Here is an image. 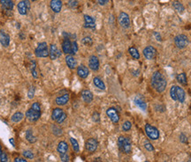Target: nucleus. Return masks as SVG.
<instances>
[{"instance_id": "f257e3e1", "label": "nucleus", "mask_w": 191, "mask_h": 162, "mask_svg": "<svg viewBox=\"0 0 191 162\" xmlns=\"http://www.w3.org/2000/svg\"><path fill=\"white\" fill-rule=\"evenodd\" d=\"M166 79L160 71H155L151 77V85L158 93H163L166 88Z\"/></svg>"}, {"instance_id": "f03ea898", "label": "nucleus", "mask_w": 191, "mask_h": 162, "mask_svg": "<svg viewBox=\"0 0 191 162\" xmlns=\"http://www.w3.org/2000/svg\"><path fill=\"white\" fill-rule=\"evenodd\" d=\"M26 117L32 123H35L39 120V118L41 117V106L39 102L33 103L31 108L26 112Z\"/></svg>"}, {"instance_id": "7ed1b4c3", "label": "nucleus", "mask_w": 191, "mask_h": 162, "mask_svg": "<svg viewBox=\"0 0 191 162\" xmlns=\"http://www.w3.org/2000/svg\"><path fill=\"white\" fill-rule=\"evenodd\" d=\"M118 146L120 152L126 154H129L132 152V144L128 137L120 136L118 138Z\"/></svg>"}, {"instance_id": "20e7f679", "label": "nucleus", "mask_w": 191, "mask_h": 162, "mask_svg": "<svg viewBox=\"0 0 191 162\" xmlns=\"http://www.w3.org/2000/svg\"><path fill=\"white\" fill-rule=\"evenodd\" d=\"M35 55L37 57L40 58H44L49 56V49H48V45L45 41L41 42L38 44V46L35 49Z\"/></svg>"}, {"instance_id": "39448f33", "label": "nucleus", "mask_w": 191, "mask_h": 162, "mask_svg": "<svg viewBox=\"0 0 191 162\" xmlns=\"http://www.w3.org/2000/svg\"><path fill=\"white\" fill-rule=\"evenodd\" d=\"M144 129H145V133H146L147 137H148L150 139L157 140V139L159 138V136H160L159 135V131H158V129L156 127H154V126H152V125H151L149 123H147L145 125Z\"/></svg>"}, {"instance_id": "423d86ee", "label": "nucleus", "mask_w": 191, "mask_h": 162, "mask_svg": "<svg viewBox=\"0 0 191 162\" xmlns=\"http://www.w3.org/2000/svg\"><path fill=\"white\" fill-rule=\"evenodd\" d=\"M189 43L188 38L185 35H178L174 37V44L175 46L180 49L186 48Z\"/></svg>"}, {"instance_id": "0eeeda50", "label": "nucleus", "mask_w": 191, "mask_h": 162, "mask_svg": "<svg viewBox=\"0 0 191 162\" xmlns=\"http://www.w3.org/2000/svg\"><path fill=\"white\" fill-rule=\"evenodd\" d=\"M31 7V4L29 0H21L18 3L17 8H18V12L21 15H27L28 11L30 10Z\"/></svg>"}, {"instance_id": "6e6552de", "label": "nucleus", "mask_w": 191, "mask_h": 162, "mask_svg": "<svg viewBox=\"0 0 191 162\" xmlns=\"http://www.w3.org/2000/svg\"><path fill=\"white\" fill-rule=\"evenodd\" d=\"M118 20H119L120 25L123 28H128L130 26V18H129L127 13H126L124 12H121L120 13V15H119Z\"/></svg>"}, {"instance_id": "1a4fd4ad", "label": "nucleus", "mask_w": 191, "mask_h": 162, "mask_svg": "<svg viewBox=\"0 0 191 162\" xmlns=\"http://www.w3.org/2000/svg\"><path fill=\"white\" fill-rule=\"evenodd\" d=\"M106 115L109 117V119L113 123H118L120 121V115L117 111L116 108H110L106 110Z\"/></svg>"}, {"instance_id": "9d476101", "label": "nucleus", "mask_w": 191, "mask_h": 162, "mask_svg": "<svg viewBox=\"0 0 191 162\" xmlns=\"http://www.w3.org/2000/svg\"><path fill=\"white\" fill-rule=\"evenodd\" d=\"M143 56H145L146 59L148 60H152L157 56V49L152 47V46H147L144 49H143Z\"/></svg>"}, {"instance_id": "9b49d317", "label": "nucleus", "mask_w": 191, "mask_h": 162, "mask_svg": "<svg viewBox=\"0 0 191 162\" xmlns=\"http://www.w3.org/2000/svg\"><path fill=\"white\" fill-rule=\"evenodd\" d=\"M98 142L95 138H89L85 143V148L89 153H94L97 149Z\"/></svg>"}, {"instance_id": "f8f14e48", "label": "nucleus", "mask_w": 191, "mask_h": 162, "mask_svg": "<svg viewBox=\"0 0 191 162\" xmlns=\"http://www.w3.org/2000/svg\"><path fill=\"white\" fill-rule=\"evenodd\" d=\"M84 18V25L83 26L85 28H90V29H95L96 28V22H95V19L90 15H85L83 16Z\"/></svg>"}, {"instance_id": "ddd939ff", "label": "nucleus", "mask_w": 191, "mask_h": 162, "mask_svg": "<svg viewBox=\"0 0 191 162\" xmlns=\"http://www.w3.org/2000/svg\"><path fill=\"white\" fill-rule=\"evenodd\" d=\"M63 6V3L61 0H51L50 2V7L55 13L60 12Z\"/></svg>"}, {"instance_id": "4468645a", "label": "nucleus", "mask_w": 191, "mask_h": 162, "mask_svg": "<svg viewBox=\"0 0 191 162\" xmlns=\"http://www.w3.org/2000/svg\"><path fill=\"white\" fill-rule=\"evenodd\" d=\"M99 66H100V64H99L98 57L96 56H91L89 59V67L93 71H97V70H98Z\"/></svg>"}, {"instance_id": "2eb2a0df", "label": "nucleus", "mask_w": 191, "mask_h": 162, "mask_svg": "<svg viewBox=\"0 0 191 162\" xmlns=\"http://www.w3.org/2000/svg\"><path fill=\"white\" fill-rule=\"evenodd\" d=\"M60 56V51L58 49L55 44H51L50 49H49V56L51 60H55Z\"/></svg>"}, {"instance_id": "dca6fc26", "label": "nucleus", "mask_w": 191, "mask_h": 162, "mask_svg": "<svg viewBox=\"0 0 191 162\" xmlns=\"http://www.w3.org/2000/svg\"><path fill=\"white\" fill-rule=\"evenodd\" d=\"M0 43L5 48L10 45V35L4 30L0 31Z\"/></svg>"}, {"instance_id": "f3484780", "label": "nucleus", "mask_w": 191, "mask_h": 162, "mask_svg": "<svg viewBox=\"0 0 191 162\" xmlns=\"http://www.w3.org/2000/svg\"><path fill=\"white\" fill-rule=\"evenodd\" d=\"M77 74L81 79H86L90 74L89 68L86 67L85 65H80L77 67Z\"/></svg>"}, {"instance_id": "a211bd4d", "label": "nucleus", "mask_w": 191, "mask_h": 162, "mask_svg": "<svg viewBox=\"0 0 191 162\" xmlns=\"http://www.w3.org/2000/svg\"><path fill=\"white\" fill-rule=\"evenodd\" d=\"M66 65L71 69V70H73L77 67V62L75 60V58L73 57V56L72 55H67L66 56Z\"/></svg>"}, {"instance_id": "6ab92c4d", "label": "nucleus", "mask_w": 191, "mask_h": 162, "mask_svg": "<svg viewBox=\"0 0 191 162\" xmlns=\"http://www.w3.org/2000/svg\"><path fill=\"white\" fill-rule=\"evenodd\" d=\"M69 98H70V96H69L68 94H63L61 96H58V97L56 98L55 103H56L57 105H58V106H64V105H66V103L68 102Z\"/></svg>"}, {"instance_id": "aec40b11", "label": "nucleus", "mask_w": 191, "mask_h": 162, "mask_svg": "<svg viewBox=\"0 0 191 162\" xmlns=\"http://www.w3.org/2000/svg\"><path fill=\"white\" fill-rule=\"evenodd\" d=\"M62 49L63 52L66 55H71V49H72V42L68 38H65L62 42Z\"/></svg>"}, {"instance_id": "412c9836", "label": "nucleus", "mask_w": 191, "mask_h": 162, "mask_svg": "<svg viewBox=\"0 0 191 162\" xmlns=\"http://www.w3.org/2000/svg\"><path fill=\"white\" fill-rule=\"evenodd\" d=\"M135 104L142 110H146V108H147V104L145 102V100L141 95H137L135 98Z\"/></svg>"}, {"instance_id": "4be33fe9", "label": "nucleus", "mask_w": 191, "mask_h": 162, "mask_svg": "<svg viewBox=\"0 0 191 162\" xmlns=\"http://www.w3.org/2000/svg\"><path fill=\"white\" fill-rule=\"evenodd\" d=\"M176 97H177V100L180 101L181 103H183L186 99V94L185 91L183 90V88L181 86L176 85Z\"/></svg>"}, {"instance_id": "5701e85b", "label": "nucleus", "mask_w": 191, "mask_h": 162, "mask_svg": "<svg viewBox=\"0 0 191 162\" xmlns=\"http://www.w3.org/2000/svg\"><path fill=\"white\" fill-rule=\"evenodd\" d=\"M81 98L84 102L86 103H90L93 100V94L90 90H83L81 92Z\"/></svg>"}, {"instance_id": "b1692460", "label": "nucleus", "mask_w": 191, "mask_h": 162, "mask_svg": "<svg viewBox=\"0 0 191 162\" xmlns=\"http://www.w3.org/2000/svg\"><path fill=\"white\" fill-rule=\"evenodd\" d=\"M0 5L3 9L6 11H12L14 7V3L12 0H0Z\"/></svg>"}, {"instance_id": "393cba45", "label": "nucleus", "mask_w": 191, "mask_h": 162, "mask_svg": "<svg viewBox=\"0 0 191 162\" xmlns=\"http://www.w3.org/2000/svg\"><path fill=\"white\" fill-rule=\"evenodd\" d=\"M57 151L60 154H62V153H66L67 151H68V144L66 141H60L58 144V147H57Z\"/></svg>"}, {"instance_id": "a878e982", "label": "nucleus", "mask_w": 191, "mask_h": 162, "mask_svg": "<svg viewBox=\"0 0 191 162\" xmlns=\"http://www.w3.org/2000/svg\"><path fill=\"white\" fill-rule=\"evenodd\" d=\"M64 113V110L60 108H56L52 110L51 112V119L53 121H57L60 117L62 115V114Z\"/></svg>"}, {"instance_id": "bb28decb", "label": "nucleus", "mask_w": 191, "mask_h": 162, "mask_svg": "<svg viewBox=\"0 0 191 162\" xmlns=\"http://www.w3.org/2000/svg\"><path fill=\"white\" fill-rule=\"evenodd\" d=\"M173 9L177 12L178 13H183L184 11H185V8L183 6V5L180 2V1H177V0H175V1L173 2Z\"/></svg>"}, {"instance_id": "cd10ccee", "label": "nucleus", "mask_w": 191, "mask_h": 162, "mask_svg": "<svg viewBox=\"0 0 191 162\" xmlns=\"http://www.w3.org/2000/svg\"><path fill=\"white\" fill-rule=\"evenodd\" d=\"M93 83H94V85H95L97 88H99V89H101V90H105V85L104 81H103L100 78L95 77V78L93 79Z\"/></svg>"}, {"instance_id": "c85d7f7f", "label": "nucleus", "mask_w": 191, "mask_h": 162, "mask_svg": "<svg viewBox=\"0 0 191 162\" xmlns=\"http://www.w3.org/2000/svg\"><path fill=\"white\" fill-rule=\"evenodd\" d=\"M26 139L30 144H34V143L36 142V138L34 136L32 129H29L27 130V132H26Z\"/></svg>"}, {"instance_id": "c756f323", "label": "nucleus", "mask_w": 191, "mask_h": 162, "mask_svg": "<svg viewBox=\"0 0 191 162\" xmlns=\"http://www.w3.org/2000/svg\"><path fill=\"white\" fill-rule=\"evenodd\" d=\"M23 118H24V115L21 112H16L12 115L11 120L13 123H20L21 121H22Z\"/></svg>"}, {"instance_id": "7c9ffc66", "label": "nucleus", "mask_w": 191, "mask_h": 162, "mask_svg": "<svg viewBox=\"0 0 191 162\" xmlns=\"http://www.w3.org/2000/svg\"><path fill=\"white\" fill-rule=\"evenodd\" d=\"M176 79H177V81L183 85H186L188 84V79H187V75L186 73L182 72V73H180V74H178L177 76H176Z\"/></svg>"}, {"instance_id": "2f4dec72", "label": "nucleus", "mask_w": 191, "mask_h": 162, "mask_svg": "<svg viewBox=\"0 0 191 162\" xmlns=\"http://www.w3.org/2000/svg\"><path fill=\"white\" fill-rule=\"evenodd\" d=\"M128 52L130 54V56L134 58V59H139L140 58V54L139 51L137 50V49H136L135 47H130L128 49Z\"/></svg>"}, {"instance_id": "473e14b6", "label": "nucleus", "mask_w": 191, "mask_h": 162, "mask_svg": "<svg viewBox=\"0 0 191 162\" xmlns=\"http://www.w3.org/2000/svg\"><path fill=\"white\" fill-rule=\"evenodd\" d=\"M70 142L72 144L73 149L75 153H79L80 152V146H79V143L77 142V140L73 138H70Z\"/></svg>"}, {"instance_id": "72a5a7b5", "label": "nucleus", "mask_w": 191, "mask_h": 162, "mask_svg": "<svg viewBox=\"0 0 191 162\" xmlns=\"http://www.w3.org/2000/svg\"><path fill=\"white\" fill-rule=\"evenodd\" d=\"M81 43L85 46H91L93 44V40L90 36H86L84 38H82L81 40Z\"/></svg>"}, {"instance_id": "f704fd0d", "label": "nucleus", "mask_w": 191, "mask_h": 162, "mask_svg": "<svg viewBox=\"0 0 191 162\" xmlns=\"http://www.w3.org/2000/svg\"><path fill=\"white\" fill-rule=\"evenodd\" d=\"M22 154H23V157H24V158L29 159H34V157H35V154H34L33 152L30 151V150H26V151H24Z\"/></svg>"}, {"instance_id": "c9c22d12", "label": "nucleus", "mask_w": 191, "mask_h": 162, "mask_svg": "<svg viewBox=\"0 0 191 162\" xmlns=\"http://www.w3.org/2000/svg\"><path fill=\"white\" fill-rule=\"evenodd\" d=\"M30 70H31V72H32V76L35 79H37L38 75H37L36 70V63H35V61H31V63H30Z\"/></svg>"}, {"instance_id": "e433bc0d", "label": "nucleus", "mask_w": 191, "mask_h": 162, "mask_svg": "<svg viewBox=\"0 0 191 162\" xmlns=\"http://www.w3.org/2000/svg\"><path fill=\"white\" fill-rule=\"evenodd\" d=\"M78 49H79V48H78V44H77V42L75 41H73L72 42V49H71V55L72 56H73V55H75L77 52H78Z\"/></svg>"}, {"instance_id": "4c0bfd02", "label": "nucleus", "mask_w": 191, "mask_h": 162, "mask_svg": "<svg viewBox=\"0 0 191 162\" xmlns=\"http://www.w3.org/2000/svg\"><path fill=\"white\" fill-rule=\"evenodd\" d=\"M170 96L173 100H177V97H176V85H173L170 89Z\"/></svg>"}, {"instance_id": "58836bf2", "label": "nucleus", "mask_w": 191, "mask_h": 162, "mask_svg": "<svg viewBox=\"0 0 191 162\" xmlns=\"http://www.w3.org/2000/svg\"><path fill=\"white\" fill-rule=\"evenodd\" d=\"M131 128H132V123L129 121H126L122 124V130L123 131H128L131 129Z\"/></svg>"}, {"instance_id": "ea45409f", "label": "nucleus", "mask_w": 191, "mask_h": 162, "mask_svg": "<svg viewBox=\"0 0 191 162\" xmlns=\"http://www.w3.org/2000/svg\"><path fill=\"white\" fill-rule=\"evenodd\" d=\"M144 147H145V149L147 150V151H149V152H153L155 149H154V147H153V145L149 142V141H145L144 142Z\"/></svg>"}, {"instance_id": "a19ab883", "label": "nucleus", "mask_w": 191, "mask_h": 162, "mask_svg": "<svg viewBox=\"0 0 191 162\" xmlns=\"http://www.w3.org/2000/svg\"><path fill=\"white\" fill-rule=\"evenodd\" d=\"M34 95H35V86H30V88L28 89V92H27V96H28V99H33L34 98Z\"/></svg>"}, {"instance_id": "79ce46f5", "label": "nucleus", "mask_w": 191, "mask_h": 162, "mask_svg": "<svg viewBox=\"0 0 191 162\" xmlns=\"http://www.w3.org/2000/svg\"><path fill=\"white\" fill-rule=\"evenodd\" d=\"M92 120L95 123H99L100 122V114L98 112H94L92 114Z\"/></svg>"}, {"instance_id": "37998d69", "label": "nucleus", "mask_w": 191, "mask_h": 162, "mask_svg": "<svg viewBox=\"0 0 191 162\" xmlns=\"http://www.w3.org/2000/svg\"><path fill=\"white\" fill-rule=\"evenodd\" d=\"M60 159H61L62 162H69L70 161V157L67 154V153H62V154H60Z\"/></svg>"}, {"instance_id": "c03bdc74", "label": "nucleus", "mask_w": 191, "mask_h": 162, "mask_svg": "<svg viewBox=\"0 0 191 162\" xmlns=\"http://www.w3.org/2000/svg\"><path fill=\"white\" fill-rule=\"evenodd\" d=\"M66 116H67V115H66V113L64 112V113L62 114V115H61V116L60 117V118H58V120H57L56 122H57V123H58V124L62 123H63V122H64V121H65V120L66 119Z\"/></svg>"}, {"instance_id": "a18cd8bd", "label": "nucleus", "mask_w": 191, "mask_h": 162, "mask_svg": "<svg viewBox=\"0 0 191 162\" xmlns=\"http://www.w3.org/2000/svg\"><path fill=\"white\" fill-rule=\"evenodd\" d=\"M0 162H8V156L5 152H3L0 156Z\"/></svg>"}, {"instance_id": "49530a36", "label": "nucleus", "mask_w": 191, "mask_h": 162, "mask_svg": "<svg viewBox=\"0 0 191 162\" xmlns=\"http://www.w3.org/2000/svg\"><path fill=\"white\" fill-rule=\"evenodd\" d=\"M78 5V2L76 0H69L68 1V6H70L71 8H75Z\"/></svg>"}, {"instance_id": "de8ad7c7", "label": "nucleus", "mask_w": 191, "mask_h": 162, "mask_svg": "<svg viewBox=\"0 0 191 162\" xmlns=\"http://www.w3.org/2000/svg\"><path fill=\"white\" fill-rule=\"evenodd\" d=\"M180 140H181V142L183 143V144H187V143H188V138H187L186 135L183 134V133L181 134V136H180Z\"/></svg>"}, {"instance_id": "09e8293b", "label": "nucleus", "mask_w": 191, "mask_h": 162, "mask_svg": "<svg viewBox=\"0 0 191 162\" xmlns=\"http://www.w3.org/2000/svg\"><path fill=\"white\" fill-rule=\"evenodd\" d=\"M97 2H98V4L100 5H105L106 4H108V2H109V0H97Z\"/></svg>"}, {"instance_id": "8fccbe9b", "label": "nucleus", "mask_w": 191, "mask_h": 162, "mask_svg": "<svg viewBox=\"0 0 191 162\" xmlns=\"http://www.w3.org/2000/svg\"><path fill=\"white\" fill-rule=\"evenodd\" d=\"M154 36H155V38H156V40H157L158 41H162V38H161V36H160V35H159V33H157V32H154Z\"/></svg>"}, {"instance_id": "3c124183", "label": "nucleus", "mask_w": 191, "mask_h": 162, "mask_svg": "<svg viewBox=\"0 0 191 162\" xmlns=\"http://www.w3.org/2000/svg\"><path fill=\"white\" fill-rule=\"evenodd\" d=\"M13 162H27V161L23 158H15Z\"/></svg>"}, {"instance_id": "603ef678", "label": "nucleus", "mask_w": 191, "mask_h": 162, "mask_svg": "<svg viewBox=\"0 0 191 162\" xmlns=\"http://www.w3.org/2000/svg\"><path fill=\"white\" fill-rule=\"evenodd\" d=\"M9 141H10V143H11V144H12L13 146L15 145V144H14V140H13L12 138H10V140H9Z\"/></svg>"}, {"instance_id": "864d4df0", "label": "nucleus", "mask_w": 191, "mask_h": 162, "mask_svg": "<svg viewBox=\"0 0 191 162\" xmlns=\"http://www.w3.org/2000/svg\"><path fill=\"white\" fill-rule=\"evenodd\" d=\"M94 162H102V161H101L100 158H97V159H95V161H94Z\"/></svg>"}, {"instance_id": "5fc2aeb1", "label": "nucleus", "mask_w": 191, "mask_h": 162, "mask_svg": "<svg viewBox=\"0 0 191 162\" xmlns=\"http://www.w3.org/2000/svg\"><path fill=\"white\" fill-rule=\"evenodd\" d=\"M2 153H3V151H2V147H1V144H0V156H1Z\"/></svg>"}, {"instance_id": "6e6d98bb", "label": "nucleus", "mask_w": 191, "mask_h": 162, "mask_svg": "<svg viewBox=\"0 0 191 162\" xmlns=\"http://www.w3.org/2000/svg\"><path fill=\"white\" fill-rule=\"evenodd\" d=\"M32 2H35V1H36V0H31Z\"/></svg>"}, {"instance_id": "4d7b16f0", "label": "nucleus", "mask_w": 191, "mask_h": 162, "mask_svg": "<svg viewBox=\"0 0 191 162\" xmlns=\"http://www.w3.org/2000/svg\"><path fill=\"white\" fill-rule=\"evenodd\" d=\"M144 162H149V161H144Z\"/></svg>"}]
</instances>
